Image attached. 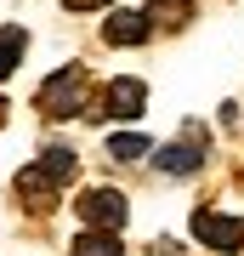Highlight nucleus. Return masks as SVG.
Masks as SVG:
<instances>
[{
  "label": "nucleus",
  "mask_w": 244,
  "mask_h": 256,
  "mask_svg": "<svg viewBox=\"0 0 244 256\" xmlns=\"http://www.w3.org/2000/svg\"><path fill=\"white\" fill-rule=\"evenodd\" d=\"M40 114H51V120H74V114H80V102H85V68H57L51 74V80H45L40 86Z\"/></svg>",
  "instance_id": "nucleus-1"
},
{
  "label": "nucleus",
  "mask_w": 244,
  "mask_h": 256,
  "mask_svg": "<svg viewBox=\"0 0 244 256\" xmlns=\"http://www.w3.org/2000/svg\"><path fill=\"white\" fill-rule=\"evenodd\" d=\"M125 194H114V188H91V194H80V222L85 228H102V234H119L125 228Z\"/></svg>",
  "instance_id": "nucleus-2"
},
{
  "label": "nucleus",
  "mask_w": 244,
  "mask_h": 256,
  "mask_svg": "<svg viewBox=\"0 0 244 256\" xmlns=\"http://www.w3.org/2000/svg\"><path fill=\"white\" fill-rule=\"evenodd\" d=\"M193 234L210 250H239L244 245V216H222V210H193Z\"/></svg>",
  "instance_id": "nucleus-3"
},
{
  "label": "nucleus",
  "mask_w": 244,
  "mask_h": 256,
  "mask_svg": "<svg viewBox=\"0 0 244 256\" xmlns=\"http://www.w3.org/2000/svg\"><path fill=\"white\" fill-rule=\"evenodd\" d=\"M154 165H159L165 176H193V171L205 165V131L193 126V131H188V142H165Z\"/></svg>",
  "instance_id": "nucleus-4"
},
{
  "label": "nucleus",
  "mask_w": 244,
  "mask_h": 256,
  "mask_svg": "<svg viewBox=\"0 0 244 256\" xmlns=\"http://www.w3.org/2000/svg\"><path fill=\"white\" fill-rule=\"evenodd\" d=\"M148 102V86L142 80H114L108 92H102V114L97 120H136Z\"/></svg>",
  "instance_id": "nucleus-5"
},
{
  "label": "nucleus",
  "mask_w": 244,
  "mask_h": 256,
  "mask_svg": "<svg viewBox=\"0 0 244 256\" xmlns=\"http://www.w3.org/2000/svg\"><path fill=\"white\" fill-rule=\"evenodd\" d=\"M102 40H108V46H142L148 40V12H114V18L102 23Z\"/></svg>",
  "instance_id": "nucleus-6"
},
{
  "label": "nucleus",
  "mask_w": 244,
  "mask_h": 256,
  "mask_svg": "<svg viewBox=\"0 0 244 256\" xmlns=\"http://www.w3.org/2000/svg\"><path fill=\"white\" fill-rule=\"evenodd\" d=\"M17 194H23V200H34V210H51V194H57V182L40 171V165H28V171H17Z\"/></svg>",
  "instance_id": "nucleus-7"
},
{
  "label": "nucleus",
  "mask_w": 244,
  "mask_h": 256,
  "mask_svg": "<svg viewBox=\"0 0 244 256\" xmlns=\"http://www.w3.org/2000/svg\"><path fill=\"white\" fill-rule=\"evenodd\" d=\"M74 256H125V245H119V234L80 228V239H74Z\"/></svg>",
  "instance_id": "nucleus-8"
},
{
  "label": "nucleus",
  "mask_w": 244,
  "mask_h": 256,
  "mask_svg": "<svg viewBox=\"0 0 244 256\" xmlns=\"http://www.w3.org/2000/svg\"><path fill=\"white\" fill-rule=\"evenodd\" d=\"M40 171L63 188V182H74V171H80V154H74V148H45V154H40Z\"/></svg>",
  "instance_id": "nucleus-9"
},
{
  "label": "nucleus",
  "mask_w": 244,
  "mask_h": 256,
  "mask_svg": "<svg viewBox=\"0 0 244 256\" xmlns=\"http://www.w3.org/2000/svg\"><path fill=\"white\" fill-rule=\"evenodd\" d=\"M23 46H28V34H23L17 23H6V28H0V80H6V74L23 63Z\"/></svg>",
  "instance_id": "nucleus-10"
},
{
  "label": "nucleus",
  "mask_w": 244,
  "mask_h": 256,
  "mask_svg": "<svg viewBox=\"0 0 244 256\" xmlns=\"http://www.w3.org/2000/svg\"><path fill=\"white\" fill-rule=\"evenodd\" d=\"M136 154H148V137L142 131H119V137H108V160H136Z\"/></svg>",
  "instance_id": "nucleus-11"
},
{
  "label": "nucleus",
  "mask_w": 244,
  "mask_h": 256,
  "mask_svg": "<svg viewBox=\"0 0 244 256\" xmlns=\"http://www.w3.org/2000/svg\"><path fill=\"white\" fill-rule=\"evenodd\" d=\"M68 12H97V6H108V0H63Z\"/></svg>",
  "instance_id": "nucleus-12"
},
{
  "label": "nucleus",
  "mask_w": 244,
  "mask_h": 256,
  "mask_svg": "<svg viewBox=\"0 0 244 256\" xmlns=\"http://www.w3.org/2000/svg\"><path fill=\"white\" fill-rule=\"evenodd\" d=\"M154 256H182V245H176V239H159V245H154Z\"/></svg>",
  "instance_id": "nucleus-13"
},
{
  "label": "nucleus",
  "mask_w": 244,
  "mask_h": 256,
  "mask_svg": "<svg viewBox=\"0 0 244 256\" xmlns=\"http://www.w3.org/2000/svg\"><path fill=\"white\" fill-rule=\"evenodd\" d=\"M0 126H6V97H0Z\"/></svg>",
  "instance_id": "nucleus-14"
}]
</instances>
